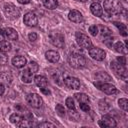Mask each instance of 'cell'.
Wrapping results in <instances>:
<instances>
[{"label":"cell","instance_id":"obj_1","mask_svg":"<svg viewBox=\"0 0 128 128\" xmlns=\"http://www.w3.org/2000/svg\"><path fill=\"white\" fill-rule=\"evenodd\" d=\"M104 9L111 15L120 14L123 10V6L119 0H104Z\"/></svg>","mask_w":128,"mask_h":128},{"label":"cell","instance_id":"obj_2","mask_svg":"<svg viewBox=\"0 0 128 128\" xmlns=\"http://www.w3.org/2000/svg\"><path fill=\"white\" fill-rule=\"evenodd\" d=\"M68 63L71 67L75 69H81L86 64V59L83 55L79 53H72L68 57Z\"/></svg>","mask_w":128,"mask_h":128},{"label":"cell","instance_id":"obj_3","mask_svg":"<svg viewBox=\"0 0 128 128\" xmlns=\"http://www.w3.org/2000/svg\"><path fill=\"white\" fill-rule=\"evenodd\" d=\"M3 11H4L5 16L10 20H15L20 16L19 9L13 4H5L3 7Z\"/></svg>","mask_w":128,"mask_h":128},{"label":"cell","instance_id":"obj_4","mask_svg":"<svg viewBox=\"0 0 128 128\" xmlns=\"http://www.w3.org/2000/svg\"><path fill=\"white\" fill-rule=\"evenodd\" d=\"M76 41L77 44L84 49H90L92 47V41L91 39L84 33L82 32H77L76 33Z\"/></svg>","mask_w":128,"mask_h":128},{"label":"cell","instance_id":"obj_5","mask_svg":"<svg viewBox=\"0 0 128 128\" xmlns=\"http://www.w3.org/2000/svg\"><path fill=\"white\" fill-rule=\"evenodd\" d=\"M26 101L33 108H40L43 105V100H42L41 96H39L36 93H30V94H28L26 96Z\"/></svg>","mask_w":128,"mask_h":128},{"label":"cell","instance_id":"obj_6","mask_svg":"<svg viewBox=\"0 0 128 128\" xmlns=\"http://www.w3.org/2000/svg\"><path fill=\"white\" fill-rule=\"evenodd\" d=\"M94 85L99 90H101L102 92H104L108 95H112V94L117 93V88L112 84H108L105 82H94Z\"/></svg>","mask_w":128,"mask_h":128},{"label":"cell","instance_id":"obj_7","mask_svg":"<svg viewBox=\"0 0 128 128\" xmlns=\"http://www.w3.org/2000/svg\"><path fill=\"white\" fill-rule=\"evenodd\" d=\"M111 69H112L118 76H120L121 78H123V79L126 81V79H127V70H126V68H125L124 65L120 64V63L117 62V61H112V62H111Z\"/></svg>","mask_w":128,"mask_h":128},{"label":"cell","instance_id":"obj_8","mask_svg":"<svg viewBox=\"0 0 128 128\" xmlns=\"http://www.w3.org/2000/svg\"><path fill=\"white\" fill-rule=\"evenodd\" d=\"M89 55L97 61H102L106 57V52L99 47H91L89 49Z\"/></svg>","mask_w":128,"mask_h":128},{"label":"cell","instance_id":"obj_9","mask_svg":"<svg viewBox=\"0 0 128 128\" xmlns=\"http://www.w3.org/2000/svg\"><path fill=\"white\" fill-rule=\"evenodd\" d=\"M23 21L24 23L27 25V26H30V27H35L37 24H38V18L36 16L35 13L33 12H28L24 15V18H23Z\"/></svg>","mask_w":128,"mask_h":128},{"label":"cell","instance_id":"obj_10","mask_svg":"<svg viewBox=\"0 0 128 128\" xmlns=\"http://www.w3.org/2000/svg\"><path fill=\"white\" fill-rule=\"evenodd\" d=\"M50 42L54 46L62 48L64 46V36L61 33H52L50 35Z\"/></svg>","mask_w":128,"mask_h":128},{"label":"cell","instance_id":"obj_11","mask_svg":"<svg viewBox=\"0 0 128 128\" xmlns=\"http://www.w3.org/2000/svg\"><path fill=\"white\" fill-rule=\"evenodd\" d=\"M99 125L101 127H103V128H105V127L111 128V127H115L117 125V123H116V120L112 116H110V115H104L102 117V119L99 121Z\"/></svg>","mask_w":128,"mask_h":128},{"label":"cell","instance_id":"obj_12","mask_svg":"<svg viewBox=\"0 0 128 128\" xmlns=\"http://www.w3.org/2000/svg\"><path fill=\"white\" fill-rule=\"evenodd\" d=\"M64 84L71 89H79L80 88V81L76 77H71V76L66 77L64 79Z\"/></svg>","mask_w":128,"mask_h":128},{"label":"cell","instance_id":"obj_13","mask_svg":"<svg viewBox=\"0 0 128 128\" xmlns=\"http://www.w3.org/2000/svg\"><path fill=\"white\" fill-rule=\"evenodd\" d=\"M68 18H69L70 21H72V22H74V23H80V22L83 21V16H82V14H81L78 10H75V9H73V10H71V11L69 12Z\"/></svg>","mask_w":128,"mask_h":128},{"label":"cell","instance_id":"obj_14","mask_svg":"<svg viewBox=\"0 0 128 128\" xmlns=\"http://www.w3.org/2000/svg\"><path fill=\"white\" fill-rule=\"evenodd\" d=\"M45 57H46V59H47L49 62H51V63H56V62H58L59 59H60V54H59L57 51H55V50H48V51L45 53Z\"/></svg>","mask_w":128,"mask_h":128},{"label":"cell","instance_id":"obj_15","mask_svg":"<svg viewBox=\"0 0 128 128\" xmlns=\"http://www.w3.org/2000/svg\"><path fill=\"white\" fill-rule=\"evenodd\" d=\"M12 64L16 68H22L26 65V58L24 56H21V55L14 56L12 58Z\"/></svg>","mask_w":128,"mask_h":128},{"label":"cell","instance_id":"obj_16","mask_svg":"<svg viewBox=\"0 0 128 128\" xmlns=\"http://www.w3.org/2000/svg\"><path fill=\"white\" fill-rule=\"evenodd\" d=\"M90 10H91V13L96 17H101L103 14L102 6L98 2H93L90 6Z\"/></svg>","mask_w":128,"mask_h":128},{"label":"cell","instance_id":"obj_17","mask_svg":"<svg viewBox=\"0 0 128 128\" xmlns=\"http://www.w3.org/2000/svg\"><path fill=\"white\" fill-rule=\"evenodd\" d=\"M94 78H95L96 82H108L111 80V76L109 74H107L106 72H103V71L97 72L94 75Z\"/></svg>","mask_w":128,"mask_h":128},{"label":"cell","instance_id":"obj_18","mask_svg":"<svg viewBox=\"0 0 128 128\" xmlns=\"http://www.w3.org/2000/svg\"><path fill=\"white\" fill-rule=\"evenodd\" d=\"M21 78H22V81H23L24 83H31L32 80H33V73H32L29 69H25V70L22 72Z\"/></svg>","mask_w":128,"mask_h":128},{"label":"cell","instance_id":"obj_19","mask_svg":"<svg viewBox=\"0 0 128 128\" xmlns=\"http://www.w3.org/2000/svg\"><path fill=\"white\" fill-rule=\"evenodd\" d=\"M34 82L35 84L38 86V87H46L47 86V78L43 75H37L35 78H34Z\"/></svg>","mask_w":128,"mask_h":128},{"label":"cell","instance_id":"obj_20","mask_svg":"<svg viewBox=\"0 0 128 128\" xmlns=\"http://www.w3.org/2000/svg\"><path fill=\"white\" fill-rule=\"evenodd\" d=\"M5 35L10 39V40H16L17 38H18V33H17V31L15 30V29H13V28H6L5 29Z\"/></svg>","mask_w":128,"mask_h":128},{"label":"cell","instance_id":"obj_21","mask_svg":"<svg viewBox=\"0 0 128 128\" xmlns=\"http://www.w3.org/2000/svg\"><path fill=\"white\" fill-rule=\"evenodd\" d=\"M114 49H115L116 52H118V53H120V54H124V55L127 54V48H126V46H125L121 41H118V42L115 43Z\"/></svg>","mask_w":128,"mask_h":128},{"label":"cell","instance_id":"obj_22","mask_svg":"<svg viewBox=\"0 0 128 128\" xmlns=\"http://www.w3.org/2000/svg\"><path fill=\"white\" fill-rule=\"evenodd\" d=\"M110 108H111V105L107 100L102 99V100L99 101V109L102 112H108L110 110Z\"/></svg>","mask_w":128,"mask_h":128},{"label":"cell","instance_id":"obj_23","mask_svg":"<svg viewBox=\"0 0 128 128\" xmlns=\"http://www.w3.org/2000/svg\"><path fill=\"white\" fill-rule=\"evenodd\" d=\"M42 2H43V5L46 8L50 9V10L55 9L58 6V1L57 0H42Z\"/></svg>","mask_w":128,"mask_h":128},{"label":"cell","instance_id":"obj_24","mask_svg":"<svg viewBox=\"0 0 128 128\" xmlns=\"http://www.w3.org/2000/svg\"><path fill=\"white\" fill-rule=\"evenodd\" d=\"M75 98H76V100L79 102V103H89V97L85 94V93H76L75 95Z\"/></svg>","mask_w":128,"mask_h":128},{"label":"cell","instance_id":"obj_25","mask_svg":"<svg viewBox=\"0 0 128 128\" xmlns=\"http://www.w3.org/2000/svg\"><path fill=\"white\" fill-rule=\"evenodd\" d=\"M113 23H114V25L119 29L121 35L127 36V27H126L125 24H123V23H121V22H113Z\"/></svg>","mask_w":128,"mask_h":128},{"label":"cell","instance_id":"obj_26","mask_svg":"<svg viewBox=\"0 0 128 128\" xmlns=\"http://www.w3.org/2000/svg\"><path fill=\"white\" fill-rule=\"evenodd\" d=\"M22 119H23V117H22L20 114H18V113H13V114H11L10 117H9L10 122L13 123V124H16V125H17Z\"/></svg>","mask_w":128,"mask_h":128},{"label":"cell","instance_id":"obj_27","mask_svg":"<svg viewBox=\"0 0 128 128\" xmlns=\"http://www.w3.org/2000/svg\"><path fill=\"white\" fill-rule=\"evenodd\" d=\"M11 49V44L8 41H0V52H8Z\"/></svg>","mask_w":128,"mask_h":128},{"label":"cell","instance_id":"obj_28","mask_svg":"<svg viewBox=\"0 0 128 128\" xmlns=\"http://www.w3.org/2000/svg\"><path fill=\"white\" fill-rule=\"evenodd\" d=\"M118 104H119V107L122 110H124V111L128 110V100L126 98H120L118 100Z\"/></svg>","mask_w":128,"mask_h":128},{"label":"cell","instance_id":"obj_29","mask_svg":"<svg viewBox=\"0 0 128 128\" xmlns=\"http://www.w3.org/2000/svg\"><path fill=\"white\" fill-rule=\"evenodd\" d=\"M0 79L5 83H10L12 80V77H11L10 73H8V72H2V73H0Z\"/></svg>","mask_w":128,"mask_h":128},{"label":"cell","instance_id":"obj_30","mask_svg":"<svg viewBox=\"0 0 128 128\" xmlns=\"http://www.w3.org/2000/svg\"><path fill=\"white\" fill-rule=\"evenodd\" d=\"M17 126H19V127H30V126H32V120L27 119V118H23L17 124Z\"/></svg>","mask_w":128,"mask_h":128},{"label":"cell","instance_id":"obj_31","mask_svg":"<svg viewBox=\"0 0 128 128\" xmlns=\"http://www.w3.org/2000/svg\"><path fill=\"white\" fill-rule=\"evenodd\" d=\"M65 104H66V106H67L70 110H73V112H75V104H74V100L72 99V97L66 98Z\"/></svg>","mask_w":128,"mask_h":128},{"label":"cell","instance_id":"obj_32","mask_svg":"<svg viewBox=\"0 0 128 128\" xmlns=\"http://www.w3.org/2000/svg\"><path fill=\"white\" fill-rule=\"evenodd\" d=\"M100 32H101V35L104 36V37H108V36L111 35V30L106 26H101L100 27Z\"/></svg>","mask_w":128,"mask_h":128},{"label":"cell","instance_id":"obj_33","mask_svg":"<svg viewBox=\"0 0 128 128\" xmlns=\"http://www.w3.org/2000/svg\"><path fill=\"white\" fill-rule=\"evenodd\" d=\"M32 73H35V72H37L38 70H39V65L35 62V61H30V63H29V68H28Z\"/></svg>","mask_w":128,"mask_h":128},{"label":"cell","instance_id":"obj_34","mask_svg":"<svg viewBox=\"0 0 128 128\" xmlns=\"http://www.w3.org/2000/svg\"><path fill=\"white\" fill-rule=\"evenodd\" d=\"M55 109H56V112L58 113L59 116H64L65 115V109H64V106L63 105L57 104L56 107H55Z\"/></svg>","mask_w":128,"mask_h":128},{"label":"cell","instance_id":"obj_35","mask_svg":"<svg viewBox=\"0 0 128 128\" xmlns=\"http://www.w3.org/2000/svg\"><path fill=\"white\" fill-rule=\"evenodd\" d=\"M89 32H90V34L92 35V36H96L97 34H98V27L96 26V25H91L90 27H89Z\"/></svg>","mask_w":128,"mask_h":128},{"label":"cell","instance_id":"obj_36","mask_svg":"<svg viewBox=\"0 0 128 128\" xmlns=\"http://www.w3.org/2000/svg\"><path fill=\"white\" fill-rule=\"evenodd\" d=\"M113 37H110V36H108V37H106V39L103 41L104 42V44L107 46V47H109V48H112V45H113Z\"/></svg>","mask_w":128,"mask_h":128},{"label":"cell","instance_id":"obj_37","mask_svg":"<svg viewBox=\"0 0 128 128\" xmlns=\"http://www.w3.org/2000/svg\"><path fill=\"white\" fill-rule=\"evenodd\" d=\"M7 61H8V58L4 54V52H0V65H5Z\"/></svg>","mask_w":128,"mask_h":128},{"label":"cell","instance_id":"obj_38","mask_svg":"<svg viewBox=\"0 0 128 128\" xmlns=\"http://www.w3.org/2000/svg\"><path fill=\"white\" fill-rule=\"evenodd\" d=\"M38 127L39 128H44V127H51V128H53V127H55V125L50 123V122H43V123L38 124Z\"/></svg>","mask_w":128,"mask_h":128},{"label":"cell","instance_id":"obj_39","mask_svg":"<svg viewBox=\"0 0 128 128\" xmlns=\"http://www.w3.org/2000/svg\"><path fill=\"white\" fill-rule=\"evenodd\" d=\"M28 38H29V40H30L31 42H34V41H36V40H37L38 35H37L35 32H31V33L28 35Z\"/></svg>","mask_w":128,"mask_h":128},{"label":"cell","instance_id":"obj_40","mask_svg":"<svg viewBox=\"0 0 128 128\" xmlns=\"http://www.w3.org/2000/svg\"><path fill=\"white\" fill-rule=\"evenodd\" d=\"M80 109L84 112H88L90 110V107L87 103H80Z\"/></svg>","mask_w":128,"mask_h":128},{"label":"cell","instance_id":"obj_41","mask_svg":"<svg viewBox=\"0 0 128 128\" xmlns=\"http://www.w3.org/2000/svg\"><path fill=\"white\" fill-rule=\"evenodd\" d=\"M117 62H119L120 64H122V65H126V58H125V56H119L118 58H117V60H116Z\"/></svg>","mask_w":128,"mask_h":128},{"label":"cell","instance_id":"obj_42","mask_svg":"<svg viewBox=\"0 0 128 128\" xmlns=\"http://www.w3.org/2000/svg\"><path fill=\"white\" fill-rule=\"evenodd\" d=\"M40 91H41V93H43V94H45V95H47V96L51 94L50 90H49L48 88H45V87H40Z\"/></svg>","mask_w":128,"mask_h":128},{"label":"cell","instance_id":"obj_43","mask_svg":"<svg viewBox=\"0 0 128 128\" xmlns=\"http://www.w3.org/2000/svg\"><path fill=\"white\" fill-rule=\"evenodd\" d=\"M4 91H5V87L2 83H0V95H2L4 93Z\"/></svg>","mask_w":128,"mask_h":128},{"label":"cell","instance_id":"obj_44","mask_svg":"<svg viewBox=\"0 0 128 128\" xmlns=\"http://www.w3.org/2000/svg\"><path fill=\"white\" fill-rule=\"evenodd\" d=\"M4 35H5L4 31L0 29V41H3V40H4Z\"/></svg>","mask_w":128,"mask_h":128},{"label":"cell","instance_id":"obj_45","mask_svg":"<svg viewBox=\"0 0 128 128\" xmlns=\"http://www.w3.org/2000/svg\"><path fill=\"white\" fill-rule=\"evenodd\" d=\"M18 2L21 4H28L30 2V0H18Z\"/></svg>","mask_w":128,"mask_h":128},{"label":"cell","instance_id":"obj_46","mask_svg":"<svg viewBox=\"0 0 128 128\" xmlns=\"http://www.w3.org/2000/svg\"><path fill=\"white\" fill-rule=\"evenodd\" d=\"M76 1H79V2H86L87 0H76Z\"/></svg>","mask_w":128,"mask_h":128}]
</instances>
